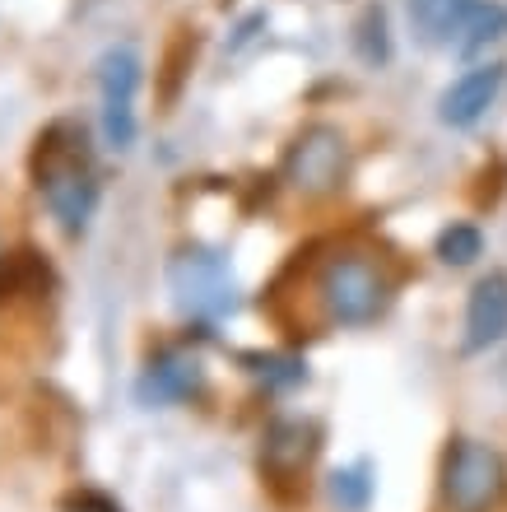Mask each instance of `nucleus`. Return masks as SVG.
I'll list each match as a JSON object with an SVG mask.
<instances>
[{
    "label": "nucleus",
    "instance_id": "nucleus-9",
    "mask_svg": "<svg viewBox=\"0 0 507 512\" xmlns=\"http://www.w3.org/2000/svg\"><path fill=\"white\" fill-rule=\"evenodd\" d=\"M507 340V270H489L470 284L466 322H461V354H489Z\"/></svg>",
    "mask_w": 507,
    "mask_h": 512
},
{
    "label": "nucleus",
    "instance_id": "nucleus-5",
    "mask_svg": "<svg viewBox=\"0 0 507 512\" xmlns=\"http://www.w3.org/2000/svg\"><path fill=\"white\" fill-rule=\"evenodd\" d=\"M280 173L298 196H307V201L340 196V191L349 187V173H354V154H349L345 131L331 122L303 126V131L294 135V145L284 149Z\"/></svg>",
    "mask_w": 507,
    "mask_h": 512
},
{
    "label": "nucleus",
    "instance_id": "nucleus-11",
    "mask_svg": "<svg viewBox=\"0 0 507 512\" xmlns=\"http://www.w3.org/2000/svg\"><path fill=\"white\" fill-rule=\"evenodd\" d=\"M475 5L480 0H405L414 38L424 42V47H452Z\"/></svg>",
    "mask_w": 507,
    "mask_h": 512
},
{
    "label": "nucleus",
    "instance_id": "nucleus-12",
    "mask_svg": "<svg viewBox=\"0 0 507 512\" xmlns=\"http://www.w3.org/2000/svg\"><path fill=\"white\" fill-rule=\"evenodd\" d=\"M326 494H331V503L340 512H368L377 499V471L373 461L359 457L349 461V466H340V471H331V480H326Z\"/></svg>",
    "mask_w": 507,
    "mask_h": 512
},
{
    "label": "nucleus",
    "instance_id": "nucleus-15",
    "mask_svg": "<svg viewBox=\"0 0 507 512\" xmlns=\"http://www.w3.org/2000/svg\"><path fill=\"white\" fill-rule=\"evenodd\" d=\"M354 52L368 66H387L391 61V28H387V10L382 5H368L354 24Z\"/></svg>",
    "mask_w": 507,
    "mask_h": 512
},
{
    "label": "nucleus",
    "instance_id": "nucleus-6",
    "mask_svg": "<svg viewBox=\"0 0 507 512\" xmlns=\"http://www.w3.org/2000/svg\"><path fill=\"white\" fill-rule=\"evenodd\" d=\"M98 126H103V145L126 154L140 135V117H135V94H140V80H145V61L135 47L117 42L98 56Z\"/></svg>",
    "mask_w": 507,
    "mask_h": 512
},
{
    "label": "nucleus",
    "instance_id": "nucleus-1",
    "mask_svg": "<svg viewBox=\"0 0 507 512\" xmlns=\"http://www.w3.org/2000/svg\"><path fill=\"white\" fill-rule=\"evenodd\" d=\"M33 187L66 238H80L98 210V168L84 126L52 122L33 145Z\"/></svg>",
    "mask_w": 507,
    "mask_h": 512
},
{
    "label": "nucleus",
    "instance_id": "nucleus-3",
    "mask_svg": "<svg viewBox=\"0 0 507 512\" xmlns=\"http://www.w3.org/2000/svg\"><path fill=\"white\" fill-rule=\"evenodd\" d=\"M438 494L447 512H498L507 503V461L494 443L452 433L438 461Z\"/></svg>",
    "mask_w": 507,
    "mask_h": 512
},
{
    "label": "nucleus",
    "instance_id": "nucleus-14",
    "mask_svg": "<svg viewBox=\"0 0 507 512\" xmlns=\"http://www.w3.org/2000/svg\"><path fill=\"white\" fill-rule=\"evenodd\" d=\"M433 256H438L442 266H456V270L475 266L484 256V233L475 229V224H466V219H452V224L433 238Z\"/></svg>",
    "mask_w": 507,
    "mask_h": 512
},
{
    "label": "nucleus",
    "instance_id": "nucleus-17",
    "mask_svg": "<svg viewBox=\"0 0 507 512\" xmlns=\"http://www.w3.org/2000/svg\"><path fill=\"white\" fill-rule=\"evenodd\" d=\"M61 512H121V508L107 499V494H94V489H89V494H75Z\"/></svg>",
    "mask_w": 507,
    "mask_h": 512
},
{
    "label": "nucleus",
    "instance_id": "nucleus-2",
    "mask_svg": "<svg viewBox=\"0 0 507 512\" xmlns=\"http://www.w3.org/2000/svg\"><path fill=\"white\" fill-rule=\"evenodd\" d=\"M317 308L331 326H345V331H359V326L382 322L396 303V280L387 275V266L368 252H331L317 266Z\"/></svg>",
    "mask_w": 507,
    "mask_h": 512
},
{
    "label": "nucleus",
    "instance_id": "nucleus-10",
    "mask_svg": "<svg viewBox=\"0 0 507 512\" xmlns=\"http://www.w3.org/2000/svg\"><path fill=\"white\" fill-rule=\"evenodd\" d=\"M503 80H507V70L498 61H484V66H470L466 75H456L438 98V122L452 126V131L480 126L489 117V108L498 103V94H503Z\"/></svg>",
    "mask_w": 507,
    "mask_h": 512
},
{
    "label": "nucleus",
    "instance_id": "nucleus-8",
    "mask_svg": "<svg viewBox=\"0 0 507 512\" xmlns=\"http://www.w3.org/2000/svg\"><path fill=\"white\" fill-rule=\"evenodd\" d=\"M205 382H210V373H205L201 354L187 345H163L135 382V396H140V405H187L205 396Z\"/></svg>",
    "mask_w": 507,
    "mask_h": 512
},
{
    "label": "nucleus",
    "instance_id": "nucleus-13",
    "mask_svg": "<svg viewBox=\"0 0 507 512\" xmlns=\"http://www.w3.org/2000/svg\"><path fill=\"white\" fill-rule=\"evenodd\" d=\"M498 38H507V5H498V0H480V5L470 10L461 38H456V52L475 56V52H484V47H494Z\"/></svg>",
    "mask_w": 507,
    "mask_h": 512
},
{
    "label": "nucleus",
    "instance_id": "nucleus-4",
    "mask_svg": "<svg viewBox=\"0 0 507 512\" xmlns=\"http://www.w3.org/2000/svg\"><path fill=\"white\" fill-rule=\"evenodd\" d=\"M168 294L173 308L191 322H219L238 308V280L228 256L205 243H182L168 256Z\"/></svg>",
    "mask_w": 507,
    "mask_h": 512
},
{
    "label": "nucleus",
    "instance_id": "nucleus-7",
    "mask_svg": "<svg viewBox=\"0 0 507 512\" xmlns=\"http://www.w3.org/2000/svg\"><path fill=\"white\" fill-rule=\"evenodd\" d=\"M317 452H321L317 419H303V415L270 419L266 433H261V475H266L275 489H289L312 471Z\"/></svg>",
    "mask_w": 507,
    "mask_h": 512
},
{
    "label": "nucleus",
    "instance_id": "nucleus-16",
    "mask_svg": "<svg viewBox=\"0 0 507 512\" xmlns=\"http://www.w3.org/2000/svg\"><path fill=\"white\" fill-rule=\"evenodd\" d=\"M242 364H252L247 373L261 378L270 391H289V387H298V382H307V364L298 354H247Z\"/></svg>",
    "mask_w": 507,
    "mask_h": 512
}]
</instances>
